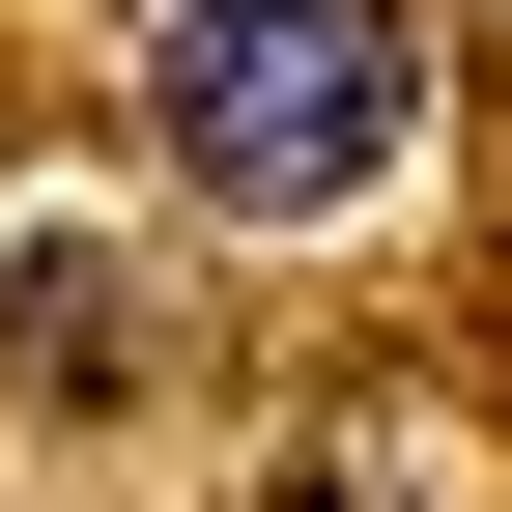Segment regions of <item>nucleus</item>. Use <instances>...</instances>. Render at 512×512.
<instances>
[{"label":"nucleus","mask_w":512,"mask_h":512,"mask_svg":"<svg viewBox=\"0 0 512 512\" xmlns=\"http://www.w3.org/2000/svg\"><path fill=\"white\" fill-rule=\"evenodd\" d=\"M143 143L228 228H370L427 171V0H171L143 29Z\"/></svg>","instance_id":"nucleus-1"}]
</instances>
